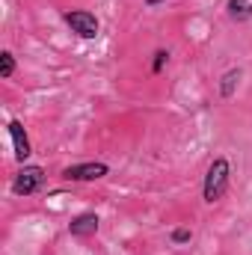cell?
<instances>
[{
  "mask_svg": "<svg viewBox=\"0 0 252 255\" xmlns=\"http://www.w3.org/2000/svg\"><path fill=\"white\" fill-rule=\"evenodd\" d=\"M166 63H169V54H166L163 48H160V51H154V60H151V74H160Z\"/></svg>",
  "mask_w": 252,
  "mask_h": 255,
  "instance_id": "obj_10",
  "label": "cell"
},
{
  "mask_svg": "<svg viewBox=\"0 0 252 255\" xmlns=\"http://www.w3.org/2000/svg\"><path fill=\"white\" fill-rule=\"evenodd\" d=\"M169 238H172V244H187L190 238H193V232H190V229H172Z\"/></svg>",
  "mask_w": 252,
  "mask_h": 255,
  "instance_id": "obj_11",
  "label": "cell"
},
{
  "mask_svg": "<svg viewBox=\"0 0 252 255\" xmlns=\"http://www.w3.org/2000/svg\"><path fill=\"white\" fill-rule=\"evenodd\" d=\"M104 175H110V166L104 160H86V163H74L63 169L65 181H98Z\"/></svg>",
  "mask_w": 252,
  "mask_h": 255,
  "instance_id": "obj_4",
  "label": "cell"
},
{
  "mask_svg": "<svg viewBox=\"0 0 252 255\" xmlns=\"http://www.w3.org/2000/svg\"><path fill=\"white\" fill-rule=\"evenodd\" d=\"M95 232H98V214H92V211H83V214H77L68 223V235L71 238H92Z\"/></svg>",
  "mask_w": 252,
  "mask_h": 255,
  "instance_id": "obj_6",
  "label": "cell"
},
{
  "mask_svg": "<svg viewBox=\"0 0 252 255\" xmlns=\"http://www.w3.org/2000/svg\"><path fill=\"white\" fill-rule=\"evenodd\" d=\"M6 130H9V139H12V148H15V157L24 163L27 157H30V151H33V145H30V136H27V130H24V125L18 122V119H9V125H6Z\"/></svg>",
  "mask_w": 252,
  "mask_h": 255,
  "instance_id": "obj_5",
  "label": "cell"
},
{
  "mask_svg": "<svg viewBox=\"0 0 252 255\" xmlns=\"http://www.w3.org/2000/svg\"><path fill=\"white\" fill-rule=\"evenodd\" d=\"M157 3H163V0H145V6H157Z\"/></svg>",
  "mask_w": 252,
  "mask_h": 255,
  "instance_id": "obj_12",
  "label": "cell"
},
{
  "mask_svg": "<svg viewBox=\"0 0 252 255\" xmlns=\"http://www.w3.org/2000/svg\"><path fill=\"white\" fill-rule=\"evenodd\" d=\"M63 21L71 27V33L77 39H95L98 30H101L98 18L92 12H86V9H68V12H63Z\"/></svg>",
  "mask_w": 252,
  "mask_h": 255,
  "instance_id": "obj_3",
  "label": "cell"
},
{
  "mask_svg": "<svg viewBox=\"0 0 252 255\" xmlns=\"http://www.w3.org/2000/svg\"><path fill=\"white\" fill-rule=\"evenodd\" d=\"M229 18H235V21H247L252 18V0H229Z\"/></svg>",
  "mask_w": 252,
  "mask_h": 255,
  "instance_id": "obj_8",
  "label": "cell"
},
{
  "mask_svg": "<svg viewBox=\"0 0 252 255\" xmlns=\"http://www.w3.org/2000/svg\"><path fill=\"white\" fill-rule=\"evenodd\" d=\"M229 181H232V163L226 157H214L208 172H205V181H202V199L208 205L220 202L229 190Z\"/></svg>",
  "mask_w": 252,
  "mask_h": 255,
  "instance_id": "obj_1",
  "label": "cell"
},
{
  "mask_svg": "<svg viewBox=\"0 0 252 255\" xmlns=\"http://www.w3.org/2000/svg\"><path fill=\"white\" fill-rule=\"evenodd\" d=\"M15 74V57H12V51H3L0 54V80H9Z\"/></svg>",
  "mask_w": 252,
  "mask_h": 255,
  "instance_id": "obj_9",
  "label": "cell"
},
{
  "mask_svg": "<svg viewBox=\"0 0 252 255\" xmlns=\"http://www.w3.org/2000/svg\"><path fill=\"white\" fill-rule=\"evenodd\" d=\"M42 184H45V169L36 163H24L18 169V175L12 178V193L15 196H33V193L42 190Z\"/></svg>",
  "mask_w": 252,
  "mask_h": 255,
  "instance_id": "obj_2",
  "label": "cell"
},
{
  "mask_svg": "<svg viewBox=\"0 0 252 255\" xmlns=\"http://www.w3.org/2000/svg\"><path fill=\"white\" fill-rule=\"evenodd\" d=\"M238 83H241V68H229L223 77H220V95L223 98H232L238 92Z\"/></svg>",
  "mask_w": 252,
  "mask_h": 255,
  "instance_id": "obj_7",
  "label": "cell"
}]
</instances>
